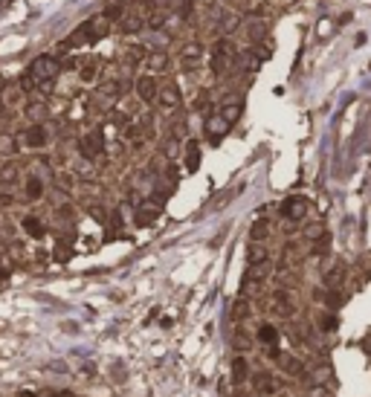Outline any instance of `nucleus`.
Listing matches in <instances>:
<instances>
[{
  "instance_id": "nucleus-1",
  "label": "nucleus",
  "mask_w": 371,
  "mask_h": 397,
  "mask_svg": "<svg viewBox=\"0 0 371 397\" xmlns=\"http://www.w3.org/2000/svg\"><path fill=\"white\" fill-rule=\"evenodd\" d=\"M58 73H61V64L55 61L53 55H38V58L29 64L26 81L21 79V87H24V90H32L29 84H50V81H53Z\"/></svg>"
},
{
  "instance_id": "nucleus-2",
  "label": "nucleus",
  "mask_w": 371,
  "mask_h": 397,
  "mask_svg": "<svg viewBox=\"0 0 371 397\" xmlns=\"http://www.w3.org/2000/svg\"><path fill=\"white\" fill-rule=\"evenodd\" d=\"M79 148H81V157H84V159L102 157V151H105V136H102V131H99V128L87 131V133L79 139Z\"/></svg>"
},
{
  "instance_id": "nucleus-3",
  "label": "nucleus",
  "mask_w": 371,
  "mask_h": 397,
  "mask_svg": "<svg viewBox=\"0 0 371 397\" xmlns=\"http://www.w3.org/2000/svg\"><path fill=\"white\" fill-rule=\"evenodd\" d=\"M47 142H50V131H47V125L44 122H32L29 128L24 131V145L32 148V151L47 148Z\"/></svg>"
},
{
  "instance_id": "nucleus-4",
  "label": "nucleus",
  "mask_w": 371,
  "mask_h": 397,
  "mask_svg": "<svg viewBox=\"0 0 371 397\" xmlns=\"http://www.w3.org/2000/svg\"><path fill=\"white\" fill-rule=\"evenodd\" d=\"M133 93L139 96V102H145V105H151L157 102V93H159V84H157V79L148 73V76H139L136 81H133Z\"/></svg>"
},
{
  "instance_id": "nucleus-5",
  "label": "nucleus",
  "mask_w": 371,
  "mask_h": 397,
  "mask_svg": "<svg viewBox=\"0 0 371 397\" xmlns=\"http://www.w3.org/2000/svg\"><path fill=\"white\" fill-rule=\"evenodd\" d=\"M157 102L162 110H177L183 96H180V87L177 84H159V93H157Z\"/></svg>"
},
{
  "instance_id": "nucleus-6",
  "label": "nucleus",
  "mask_w": 371,
  "mask_h": 397,
  "mask_svg": "<svg viewBox=\"0 0 371 397\" xmlns=\"http://www.w3.org/2000/svg\"><path fill=\"white\" fill-rule=\"evenodd\" d=\"M203 58V44L200 41H186L183 50H180V61H183V70H194Z\"/></svg>"
},
{
  "instance_id": "nucleus-7",
  "label": "nucleus",
  "mask_w": 371,
  "mask_h": 397,
  "mask_svg": "<svg viewBox=\"0 0 371 397\" xmlns=\"http://www.w3.org/2000/svg\"><path fill=\"white\" fill-rule=\"evenodd\" d=\"M157 217H159V203L148 200V203H139L136 212H133V223L136 226H151Z\"/></svg>"
},
{
  "instance_id": "nucleus-8",
  "label": "nucleus",
  "mask_w": 371,
  "mask_h": 397,
  "mask_svg": "<svg viewBox=\"0 0 371 397\" xmlns=\"http://www.w3.org/2000/svg\"><path fill=\"white\" fill-rule=\"evenodd\" d=\"M281 214H284L287 220H302V217L308 214V200H305V197H287V200L281 203Z\"/></svg>"
},
{
  "instance_id": "nucleus-9",
  "label": "nucleus",
  "mask_w": 371,
  "mask_h": 397,
  "mask_svg": "<svg viewBox=\"0 0 371 397\" xmlns=\"http://www.w3.org/2000/svg\"><path fill=\"white\" fill-rule=\"evenodd\" d=\"M183 165H186V171H188V174L200 168V142H197V139H186V145H183Z\"/></svg>"
},
{
  "instance_id": "nucleus-10",
  "label": "nucleus",
  "mask_w": 371,
  "mask_h": 397,
  "mask_svg": "<svg viewBox=\"0 0 371 397\" xmlns=\"http://www.w3.org/2000/svg\"><path fill=\"white\" fill-rule=\"evenodd\" d=\"M87 41H93V21L79 24L76 29L70 32V38H67V44H64V47H81V44H87Z\"/></svg>"
},
{
  "instance_id": "nucleus-11",
  "label": "nucleus",
  "mask_w": 371,
  "mask_h": 397,
  "mask_svg": "<svg viewBox=\"0 0 371 397\" xmlns=\"http://www.w3.org/2000/svg\"><path fill=\"white\" fill-rule=\"evenodd\" d=\"M226 131H229V122L220 113H209V119H206V136H212V142H217Z\"/></svg>"
},
{
  "instance_id": "nucleus-12",
  "label": "nucleus",
  "mask_w": 371,
  "mask_h": 397,
  "mask_svg": "<svg viewBox=\"0 0 371 397\" xmlns=\"http://www.w3.org/2000/svg\"><path fill=\"white\" fill-rule=\"evenodd\" d=\"M24 87H21V84H9V87H6V90L0 93V102H3V105H9V107H18V105H21V102H24Z\"/></svg>"
},
{
  "instance_id": "nucleus-13",
  "label": "nucleus",
  "mask_w": 371,
  "mask_h": 397,
  "mask_svg": "<svg viewBox=\"0 0 371 397\" xmlns=\"http://www.w3.org/2000/svg\"><path fill=\"white\" fill-rule=\"evenodd\" d=\"M21 226H24V232H26L29 238H44V235H47V226H44L35 214H26V217L21 220Z\"/></svg>"
},
{
  "instance_id": "nucleus-14",
  "label": "nucleus",
  "mask_w": 371,
  "mask_h": 397,
  "mask_svg": "<svg viewBox=\"0 0 371 397\" xmlns=\"http://www.w3.org/2000/svg\"><path fill=\"white\" fill-rule=\"evenodd\" d=\"M44 191H47V185L41 177H26V183H24V194H26V200H41L44 197Z\"/></svg>"
},
{
  "instance_id": "nucleus-15",
  "label": "nucleus",
  "mask_w": 371,
  "mask_h": 397,
  "mask_svg": "<svg viewBox=\"0 0 371 397\" xmlns=\"http://www.w3.org/2000/svg\"><path fill=\"white\" fill-rule=\"evenodd\" d=\"M241 110H244V105H241V99H235V102L229 99V102H226V105L220 107V116H223L226 122L232 125V122H238V116H241Z\"/></svg>"
},
{
  "instance_id": "nucleus-16",
  "label": "nucleus",
  "mask_w": 371,
  "mask_h": 397,
  "mask_svg": "<svg viewBox=\"0 0 371 397\" xmlns=\"http://www.w3.org/2000/svg\"><path fill=\"white\" fill-rule=\"evenodd\" d=\"M249 377V363L244 357H235L232 360V383H244Z\"/></svg>"
},
{
  "instance_id": "nucleus-17",
  "label": "nucleus",
  "mask_w": 371,
  "mask_h": 397,
  "mask_svg": "<svg viewBox=\"0 0 371 397\" xmlns=\"http://www.w3.org/2000/svg\"><path fill=\"white\" fill-rule=\"evenodd\" d=\"M107 32H110V18H107V15H99V18H93V41H102V38H107Z\"/></svg>"
},
{
  "instance_id": "nucleus-18",
  "label": "nucleus",
  "mask_w": 371,
  "mask_h": 397,
  "mask_svg": "<svg viewBox=\"0 0 371 397\" xmlns=\"http://www.w3.org/2000/svg\"><path fill=\"white\" fill-rule=\"evenodd\" d=\"M145 64H148L151 73H162V70L168 67V55H165V53H151V55L145 58Z\"/></svg>"
},
{
  "instance_id": "nucleus-19",
  "label": "nucleus",
  "mask_w": 371,
  "mask_h": 397,
  "mask_svg": "<svg viewBox=\"0 0 371 397\" xmlns=\"http://www.w3.org/2000/svg\"><path fill=\"white\" fill-rule=\"evenodd\" d=\"M247 258H249V264H261V261H267V246L261 244V241H252Z\"/></svg>"
},
{
  "instance_id": "nucleus-20",
  "label": "nucleus",
  "mask_w": 371,
  "mask_h": 397,
  "mask_svg": "<svg viewBox=\"0 0 371 397\" xmlns=\"http://www.w3.org/2000/svg\"><path fill=\"white\" fill-rule=\"evenodd\" d=\"M79 79H81V81H96V79H99V64L84 61L81 67H79Z\"/></svg>"
},
{
  "instance_id": "nucleus-21",
  "label": "nucleus",
  "mask_w": 371,
  "mask_h": 397,
  "mask_svg": "<svg viewBox=\"0 0 371 397\" xmlns=\"http://www.w3.org/2000/svg\"><path fill=\"white\" fill-rule=\"evenodd\" d=\"M148 58V50L142 47V44H131L128 47V64H139Z\"/></svg>"
},
{
  "instance_id": "nucleus-22",
  "label": "nucleus",
  "mask_w": 371,
  "mask_h": 397,
  "mask_svg": "<svg viewBox=\"0 0 371 397\" xmlns=\"http://www.w3.org/2000/svg\"><path fill=\"white\" fill-rule=\"evenodd\" d=\"M26 116H29L32 122H44V116H47V105H44V102H32V105H26Z\"/></svg>"
},
{
  "instance_id": "nucleus-23",
  "label": "nucleus",
  "mask_w": 371,
  "mask_h": 397,
  "mask_svg": "<svg viewBox=\"0 0 371 397\" xmlns=\"http://www.w3.org/2000/svg\"><path fill=\"white\" fill-rule=\"evenodd\" d=\"M255 389H258L261 395H273V392H276L273 377H270V374H255Z\"/></svg>"
},
{
  "instance_id": "nucleus-24",
  "label": "nucleus",
  "mask_w": 371,
  "mask_h": 397,
  "mask_svg": "<svg viewBox=\"0 0 371 397\" xmlns=\"http://www.w3.org/2000/svg\"><path fill=\"white\" fill-rule=\"evenodd\" d=\"M258 339H261L264 345H276V342H278V331L273 328V325H261V328H258Z\"/></svg>"
},
{
  "instance_id": "nucleus-25",
  "label": "nucleus",
  "mask_w": 371,
  "mask_h": 397,
  "mask_svg": "<svg viewBox=\"0 0 371 397\" xmlns=\"http://www.w3.org/2000/svg\"><path fill=\"white\" fill-rule=\"evenodd\" d=\"M247 316H249V302L247 299H238V302L232 305V319H235V322H244Z\"/></svg>"
},
{
  "instance_id": "nucleus-26",
  "label": "nucleus",
  "mask_w": 371,
  "mask_h": 397,
  "mask_svg": "<svg viewBox=\"0 0 371 397\" xmlns=\"http://www.w3.org/2000/svg\"><path fill=\"white\" fill-rule=\"evenodd\" d=\"M249 235H252V241H264V238L270 235L267 220H255V223H252V229H249Z\"/></svg>"
},
{
  "instance_id": "nucleus-27",
  "label": "nucleus",
  "mask_w": 371,
  "mask_h": 397,
  "mask_svg": "<svg viewBox=\"0 0 371 397\" xmlns=\"http://www.w3.org/2000/svg\"><path fill=\"white\" fill-rule=\"evenodd\" d=\"M281 366H284V371H287V374H293V377L305 371V366H302V360H296V357H284V360H281Z\"/></svg>"
},
{
  "instance_id": "nucleus-28",
  "label": "nucleus",
  "mask_w": 371,
  "mask_h": 397,
  "mask_svg": "<svg viewBox=\"0 0 371 397\" xmlns=\"http://www.w3.org/2000/svg\"><path fill=\"white\" fill-rule=\"evenodd\" d=\"M15 177H18V168H15L12 162H6V165L0 168V180H3V183H15Z\"/></svg>"
},
{
  "instance_id": "nucleus-29",
  "label": "nucleus",
  "mask_w": 371,
  "mask_h": 397,
  "mask_svg": "<svg viewBox=\"0 0 371 397\" xmlns=\"http://www.w3.org/2000/svg\"><path fill=\"white\" fill-rule=\"evenodd\" d=\"M232 345H235L238 351H247L249 345H252V339H249V336L244 334V331H235V339H232Z\"/></svg>"
},
{
  "instance_id": "nucleus-30",
  "label": "nucleus",
  "mask_w": 371,
  "mask_h": 397,
  "mask_svg": "<svg viewBox=\"0 0 371 397\" xmlns=\"http://www.w3.org/2000/svg\"><path fill=\"white\" fill-rule=\"evenodd\" d=\"M305 235H308L310 241H319V238H325V229H322V223H310L308 229H305Z\"/></svg>"
},
{
  "instance_id": "nucleus-31",
  "label": "nucleus",
  "mask_w": 371,
  "mask_h": 397,
  "mask_svg": "<svg viewBox=\"0 0 371 397\" xmlns=\"http://www.w3.org/2000/svg\"><path fill=\"white\" fill-rule=\"evenodd\" d=\"M177 154H180V139L174 136V139H168V145H165V157H168V159H177Z\"/></svg>"
},
{
  "instance_id": "nucleus-32",
  "label": "nucleus",
  "mask_w": 371,
  "mask_h": 397,
  "mask_svg": "<svg viewBox=\"0 0 371 397\" xmlns=\"http://www.w3.org/2000/svg\"><path fill=\"white\" fill-rule=\"evenodd\" d=\"M319 328H322V331H334V328H337V316H334V313H325V316L319 319Z\"/></svg>"
},
{
  "instance_id": "nucleus-33",
  "label": "nucleus",
  "mask_w": 371,
  "mask_h": 397,
  "mask_svg": "<svg viewBox=\"0 0 371 397\" xmlns=\"http://www.w3.org/2000/svg\"><path fill=\"white\" fill-rule=\"evenodd\" d=\"M238 26V15H223V21H220V29L223 32H232Z\"/></svg>"
},
{
  "instance_id": "nucleus-34",
  "label": "nucleus",
  "mask_w": 371,
  "mask_h": 397,
  "mask_svg": "<svg viewBox=\"0 0 371 397\" xmlns=\"http://www.w3.org/2000/svg\"><path fill=\"white\" fill-rule=\"evenodd\" d=\"M12 151H15V139L9 133H3L0 136V154H12Z\"/></svg>"
},
{
  "instance_id": "nucleus-35",
  "label": "nucleus",
  "mask_w": 371,
  "mask_h": 397,
  "mask_svg": "<svg viewBox=\"0 0 371 397\" xmlns=\"http://www.w3.org/2000/svg\"><path fill=\"white\" fill-rule=\"evenodd\" d=\"M125 136H128V139H133V142H136V139H139V136H142V125H128V128H125Z\"/></svg>"
},
{
  "instance_id": "nucleus-36",
  "label": "nucleus",
  "mask_w": 371,
  "mask_h": 397,
  "mask_svg": "<svg viewBox=\"0 0 371 397\" xmlns=\"http://www.w3.org/2000/svg\"><path fill=\"white\" fill-rule=\"evenodd\" d=\"M55 258H58V261H67V258H70V246H67V241H61V244L55 246Z\"/></svg>"
},
{
  "instance_id": "nucleus-37",
  "label": "nucleus",
  "mask_w": 371,
  "mask_h": 397,
  "mask_svg": "<svg viewBox=\"0 0 371 397\" xmlns=\"http://www.w3.org/2000/svg\"><path fill=\"white\" fill-rule=\"evenodd\" d=\"M325 281H328L331 287H334V284H340V281H342V270H331V273H328V278H325Z\"/></svg>"
},
{
  "instance_id": "nucleus-38",
  "label": "nucleus",
  "mask_w": 371,
  "mask_h": 397,
  "mask_svg": "<svg viewBox=\"0 0 371 397\" xmlns=\"http://www.w3.org/2000/svg\"><path fill=\"white\" fill-rule=\"evenodd\" d=\"M328 305H331V307H340V305H342L340 293H328Z\"/></svg>"
},
{
  "instance_id": "nucleus-39",
  "label": "nucleus",
  "mask_w": 371,
  "mask_h": 397,
  "mask_svg": "<svg viewBox=\"0 0 371 397\" xmlns=\"http://www.w3.org/2000/svg\"><path fill=\"white\" fill-rule=\"evenodd\" d=\"M87 212H90L93 217H99V220H102V217H105V212H102V209H99V206H90V209H87Z\"/></svg>"
},
{
  "instance_id": "nucleus-40",
  "label": "nucleus",
  "mask_w": 371,
  "mask_h": 397,
  "mask_svg": "<svg viewBox=\"0 0 371 397\" xmlns=\"http://www.w3.org/2000/svg\"><path fill=\"white\" fill-rule=\"evenodd\" d=\"M0 206H12V194H0Z\"/></svg>"
},
{
  "instance_id": "nucleus-41",
  "label": "nucleus",
  "mask_w": 371,
  "mask_h": 397,
  "mask_svg": "<svg viewBox=\"0 0 371 397\" xmlns=\"http://www.w3.org/2000/svg\"><path fill=\"white\" fill-rule=\"evenodd\" d=\"M9 278V267H0V281H6Z\"/></svg>"
},
{
  "instance_id": "nucleus-42",
  "label": "nucleus",
  "mask_w": 371,
  "mask_h": 397,
  "mask_svg": "<svg viewBox=\"0 0 371 397\" xmlns=\"http://www.w3.org/2000/svg\"><path fill=\"white\" fill-rule=\"evenodd\" d=\"M53 397H76V395H70V392H58V395H53Z\"/></svg>"
},
{
  "instance_id": "nucleus-43",
  "label": "nucleus",
  "mask_w": 371,
  "mask_h": 397,
  "mask_svg": "<svg viewBox=\"0 0 371 397\" xmlns=\"http://www.w3.org/2000/svg\"><path fill=\"white\" fill-rule=\"evenodd\" d=\"M18 397H35V395H29V392H21V395H18Z\"/></svg>"
}]
</instances>
